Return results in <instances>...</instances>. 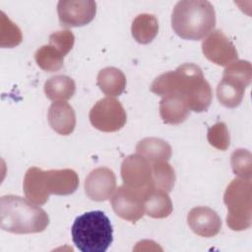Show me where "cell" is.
Masks as SVG:
<instances>
[{"instance_id": "6da1fadb", "label": "cell", "mask_w": 252, "mask_h": 252, "mask_svg": "<svg viewBox=\"0 0 252 252\" xmlns=\"http://www.w3.org/2000/svg\"><path fill=\"white\" fill-rule=\"evenodd\" d=\"M150 89L160 96L168 94L182 96L189 109L195 112L206 111L213 98L210 84L205 79L201 68L193 63L182 64L175 71L159 75Z\"/></svg>"}, {"instance_id": "7a4b0ae2", "label": "cell", "mask_w": 252, "mask_h": 252, "mask_svg": "<svg viewBox=\"0 0 252 252\" xmlns=\"http://www.w3.org/2000/svg\"><path fill=\"white\" fill-rule=\"evenodd\" d=\"M49 224L44 210L15 195L2 196L0 199V227L3 230L24 234L43 231Z\"/></svg>"}, {"instance_id": "3957f363", "label": "cell", "mask_w": 252, "mask_h": 252, "mask_svg": "<svg viewBox=\"0 0 252 252\" xmlns=\"http://www.w3.org/2000/svg\"><path fill=\"white\" fill-rule=\"evenodd\" d=\"M171 26L181 38L200 40L215 29V9L206 0L179 1L172 11Z\"/></svg>"}, {"instance_id": "277c9868", "label": "cell", "mask_w": 252, "mask_h": 252, "mask_svg": "<svg viewBox=\"0 0 252 252\" xmlns=\"http://www.w3.org/2000/svg\"><path fill=\"white\" fill-rule=\"evenodd\" d=\"M72 239L82 252H105L113 240V228L102 211H92L76 218Z\"/></svg>"}, {"instance_id": "5b68a950", "label": "cell", "mask_w": 252, "mask_h": 252, "mask_svg": "<svg viewBox=\"0 0 252 252\" xmlns=\"http://www.w3.org/2000/svg\"><path fill=\"white\" fill-rule=\"evenodd\" d=\"M223 202L227 208L226 223L232 230L240 231L251 226L252 222V184L251 180L235 178L227 186Z\"/></svg>"}, {"instance_id": "8992f818", "label": "cell", "mask_w": 252, "mask_h": 252, "mask_svg": "<svg viewBox=\"0 0 252 252\" xmlns=\"http://www.w3.org/2000/svg\"><path fill=\"white\" fill-rule=\"evenodd\" d=\"M123 185L145 197L155 189L152 177V163L138 154L130 155L121 164Z\"/></svg>"}, {"instance_id": "52a82bcc", "label": "cell", "mask_w": 252, "mask_h": 252, "mask_svg": "<svg viewBox=\"0 0 252 252\" xmlns=\"http://www.w3.org/2000/svg\"><path fill=\"white\" fill-rule=\"evenodd\" d=\"M92 125L102 132H115L126 123L127 114L116 98L107 96L99 99L89 114Z\"/></svg>"}, {"instance_id": "ba28073f", "label": "cell", "mask_w": 252, "mask_h": 252, "mask_svg": "<svg viewBox=\"0 0 252 252\" xmlns=\"http://www.w3.org/2000/svg\"><path fill=\"white\" fill-rule=\"evenodd\" d=\"M57 13L63 27H82L94 20L96 4L93 0H61L57 4Z\"/></svg>"}, {"instance_id": "9c48e42d", "label": "cell", "mask_w": 252, "mask_h": 252, "mask_svg": "<svg viewBox=\"0 0 252 252\" xmlns=\"http://www.w3.org/2000/svg\"><path fill=\"white\" fill-rule=\"evenodd\" d=\"M145 198L141 193L121 185L115 189L110 202L114 213L118 217L130 222H136L145 214Z\"/></svg>"}, {"instance_id": "30bf717a", "label": "cell", "mask_w": 252, "mask_h": 252, "mask_svg": "<svg viewBox=\"0 0 252 252\" xmlns=\"http://www.w3.org/2000/svg\"><path fill=\"white\" fill-rule=\"evenodd\" d=\"M205 57L219 66H228L237 60L238 53L229 38L219 30L212 32L202 43Z\"/></svg>"}, {"instance_id": "8fae6325", "label": "cell", "mask_w": 252, "mask_h": 252, "mask_svg": "<svg viewBox=\"0 0 252 252\" xmlns=\"http://www.w3.org/2000/svg\"><path fill=\"white\" fill-rule=\"evenodd\" d=\"M116 189V177L108 167H97L92 170L85 180L87 196L96 202L108 200Z\"/></svg>"}, {"instance_id": "7c38bea8", "label": "cell", "mask_w": 252, "mask_h": 252, "mask_svg": "<svg viewBox=\"0 0 252 252\" xmlns=\"http://www.w3.org/2000/svg\"><path fill=\"white\" fill-rule=\"evenodd\" d=\"M189 227L198 235L213 237L217 235L221 227L219 215L209 207H195L187 216Z\"/></svg>"}, {"instance_id": "4fadbf2b", "label": "cell", "mask_w": 252, "mask_h": 252, "mask_svg": "<svg viewBox=\"0 0 252 252\" xmlns=\"http://www.w3.org/2000/svg\"><path fill=\"white\" fill-rule=\"evenodd\" d=\"M45 185L49 194L70 195L79 186V177L75 170L70 168L50 169L45 171Z\"/></svg>"}, {"instance_id": "5bb4252c", "label": "cell", "mask_w": 252, "mask_h": 252, "mask_svg": "<svg viewBox=\"0 0 252 252\" xmlns=\"http://www.w3.org/2000/svg\"><path fill=\"white\" fill-rule=\"evenodd\" d=\"M48 123L58 134L70 135L76 126V115L73 107L65 101H54L48 109Z\"/></svg>"}, {"instance_id": "9a60e30c", "label": "cell", "mask_w": 252, "mask_h": 252, "mask_svg": "<svg viewBox=\"0 0 252 252\" xmlns=\"http://www.w3.org/2000/svg\"><path fill=\"white\" fill-rule=\"evenodd\" d=\"M45 171L38 167H30L24 177V193L28 200L35 205H43L49 198L45 185Z\"/></svg>"}, {"instance_id": "2e32d148", "label": "cell", "mask_w": 252, "mask_h": 252, "mask_svg": "<svg viewBox=\"0 0 252 252\" xmlns=\"http://www.w3.org/2000/svg\"><path fill=\"white\" fill-rule=\"evenodd\" d=\"M189 112L186 100L180 95H164L159 102V115L166 124L176 125L184 122L189 116Z\"/></svg>"}, {"instance_id": "e0dca14e", "label": "cell", "mask_w": 252, "mask_h": 252, "mask_svg": "<svg viewBox=\"0 0 252 252\" xmlns=\"http://www.w3.org/2000/svg\"><path fill=\"white\" fill-rule=\"evenodd\" d=\"M246 88L247 86L238 79L222 75L217 87V97L223 106L234 108L241 103Z\"/></svg>"}, {"instance_id": "ac0fdd59", "label": "cell", "mask_w": 252, "mask_h": 252, "mask_svg": "<svg viewBox=\"0 0 252 252\" xmlns=\"http://www.w3.org/2000/svg\"><path fill=\"white\" fill-rule=\"evenodd\" d=\"M136 152L151 163L157 161H167L171 157L170 145L162 139L149 137L141 140L136 146Z\"/></svg>"}, {"instance_id": "d6986e66", "label": "cell", "mask_w": 252, "mask_h": 252, "mask_svg": "<svg viewBox=\"0 0 252 252\" xmlns=\"http://www.w3.org/2000/svg\"><path fill=\"white\" fill-rule=\"evenodd\" d=\"M96 84L104 94L117 96L125 90L126 77L118 68L105 67L98 72Z\"/></svg>"}, {"instance_id": "ffe728a7", "label": "cell", "mask_w": 252, "mask_h": 252, "mask_svg": "<svg viewBox=\"0 0 252 252\" xmlns=\"http://www.w3.org/2000/svg\"><path fill=\"white\" fill-rule=\"evenodd\" d=\"M76 91V85L72 78L65 75H56L49 78L44 84V93L47 98L53 101L70 99Z\"/></svg>"}, {"instance_id": "44dd1931", "label": "cell", "mask_w": 252, "mask_h": 252, "mask_svg": "<svg viewBox=\"0 0 252 252\" xmlns=\"http://www.w3.org/2000/svg\"><path fill=\"white\" fill-rule=\"evenodd\" d=\"M145 214L154 219H164L172 213V202L168 193L153 189L144 201Z\"/></svg>"}, {"instance_id": "7402d4cb", "label": "cell", "mask_w": 252, "mask_h": 252, "mask_svg": "<svg viewBox=\"0 0 252 252\" xmlns=\"http://www.w3.org/2000/svg\"><path fill=\"white\" fill-rule=\"evenodd\" d=\"M134 39L141 44H148L153 41L158 32V22L156 16L151 14L138 15L131 27Z\"/></svg>"}, {"instance_id": "603a6c76", "label": "cell", "mask_w": 252, "mask_h": 252, "mask_svg": "<svg viewBox=\"0 0 252 252\" xmlns=\"http://www.w3.org/2000/svg\"><path fill=\"white\" fill-rule=\"evenodd\" d=\"M34 59L39 68L46 72H57L63 67L64 55L52 45H43L34 53Z\"/></svg>"}, {"instance_id": "cb8c5ba5", "label": "cell", "mask_w": 252, "mask_h": 252, "mask_svg": "<svg viewBox=\"0 0 252 252\" xmlns=\"http://www.w3.org/2000/svg\"><path fill=\"white\" fill-rule=\"evenodd\" d=\"M152 177L155 189L170 192L174 186L175 173L172 166L164 160L152 163Z\"/></svg>"}, {"instance_id": "d4e9b609", "label": "cell", "mask_w": 252, "mask_h": 252, "mask_svg": "<svg viewBox=\"0 0 252 252\" xmlns=\"http://www.w3.org/2000/svg\"><path fill=\"white\" fill-rule=\"evenodd\" d=\"M251 154L247 150L237 149L230 158V163L235 175L242 179L251 180L252 175V158Z\"/></svg>"}, {"instance_id": "484cf974", "label": "cell", "mask_w": 252, "mask_h": 252, "mask_svg": "<svg viewBox=\"0 0 252 252\" xmlns=\"http://www.w3.org/2000/svg\"><path fill=\"white\" fill-rule=\"evenodd\" d=\"M21 30L1 12V46L13 47L22 41Z\"/></svg>"}, {"instance_id": "4316f807", "label": "cell", "mask_w": 252, "mask_h": 252, "mask_svg": "<svg viewBox=\"0 0 252 252\" xmlns=\"http://www.w3.org/2000/svg\"><path fill=\"white\" fill-rule=\"evenodd\" d=\"M208 142L214 148L225 151L229 147L230 137L226 125L223 122H218L208 130Z\"/></svg>"}, {"instance_id": "83f0119b", "label": "cell", "mask_w": 252, "mask_h": 252, "mask_svg": "<svg viewBox=\"0 0 252 252\" xmlns=\"http://www.w3.org/2000/svg\"><path fill=\"white\" fill-rule=\"evenodd\" d=\"M223 75L238 79L248 87L252 80L251 63L246 60H236L224 69Z\"/></svg>"}, {"instance_id": "f1b7e54d", "label": "cell", "mask_w": 252, "mask_h": 252, "mask_svg": "<svg viewBox=\"0 0 252 252\" xmlns=\"http://www.w3.org/2000/svg\"><path fill=\"white\" fill-rule=\"evenodd\" d=\"M75 42V36L69 30L59 31L49 35V44L59 50L64 56L69 53Z\"/></svg>"}]
</instances>
